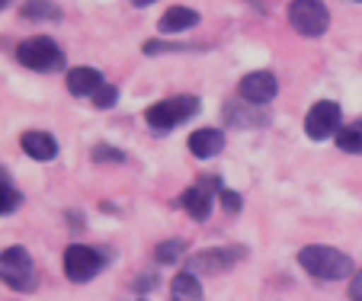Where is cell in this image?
I'll list each match as a JSON object with an SVG mask.
<instances>
[{
    "instance_id": "cell-24",
    "label": "cell",
    "mask_w": 362,
    "mask_h": 301,
    "mask_svg": "<svg viewBox=\"0 0 362 301\" xmlns=\"http://www.w3.org/2000/svg\"><path fill=\"white\" fill-rule=\"evenodd\" d=\"M132 4H135V7H151L154 0H132Z\"/></svg>"
},
{
    "instance_id": "cell-4",
    "label": "cell",
    "mask_w": 362,
    "mask_h": 301,
    "mask_svg": "<svg viewBox=\"0 0 362 301\" xmlns=\"http://www.w3.org/2000/svg\"><path fill=\"white\" fill-rule=\"evenodd\" d=\"M0 276L13 292H33L39 273H35V263L29 256L26 247H7L4 256H0Z\"/></svg>"
},
{
    "instance_id": "cell-15",
    "label": "cell",
    "mask_w": 362,
    "mask_h": 301,
    "mask_svg": "<svg viewBox=\"0 0 362 301\" xmlns=\"http://www.w3.org/2000/svg\"><path fill=\"white\" fill-rule=\"evenodd\" d=\"M170 295H173V301H202V285H199V276L196 273H180V276H173V282H170Z\"/></svg>"
},
{
    "instance_id": "cell-23",
    "label": "cell",
    "mask_w": 362,
    "mask_h": 301,
    "mask_svg": "<svg viewBox=\"0 0 362 301\" xmlns=\"http://www.w3.org/2000/svg\"><path fill=\"white\" fill-rule=\"evenodd\" d=\"M349 298H353V301H362V273H356L353 282H349Z\"/></svg>"
},
{
    "instance_id": "cell-19",
    "label": "cell",
    "mask_w": 362,
    "mask_h": 301,
    "mask_svg": "<svg viewBox=\"0 0 362 301\" xmlns=\"http://www.w3.org/2000/svg\"><path fill=\"white\" fill-rule=\"evenodd\" d=\"M183 250H186L183 240H164V244L158 247V260L160 263H177L180 256H183Z\"/></svg>"
},
{
    "instance_id": "cell-5",
    "label": "cell",
    "mask_w": 362,
    "mask_h": 301,
    "mask_svg": "<svg viewBox=\"0 0 362 301\" xmlns=\"http://www.w3.org/2000/svg\"><path fill=\"white\" fill-rule=\"evenodd\" d=\"M110 263V254H103L100 247H83L71 244L64 250V276L71 282H90L100 276V269Z\"/></svg>"
},
{
    "instance_id": "cell-13",
    "label": "cell",
    "mask_w": 362,
    "mask_h": 301,
    "mask_svg": "<svg viewBox=\"0 0 362 301\" xmlns=\"http://www.w3.org/2000/svg\"><path fill=\"white\" fill-rule=\"evenodd\" d=\"M100 87H103V74L96 68L81 64V68H71L68 71V90L74 96H90V100H93Z\"/></svg>"
},
{
    "instance_id": "cell-3",
    "label": "cell",
    "mask_w": 362,
    "mask_h": 301,
    "mask_svg": "<svg viewBox=\"0 0 362 301\" xmlns=\"http://www.w3.org/2000/svg\"><path fill=\"white\" fill-rule=\"evenodd\" d=\"M16 61L29 71H62L64 68V52L58 48L55 39L48 35H35L16 45Z\"/></svg>"
},
{
    "instance_id": "cell-6",
    "label": "cell",
    "mask_w": 362,
    "mask_h": 301,
    "mask_svg": "<svg viewBox=\"0 0 362 301\" xmlns=\"http://www.w3.org/2000/svg\"><path fill=\"white\" fill-rule=\"evenodd\" d=\"M288 23H292L295 33L315 39V35L327 33L330 10L324 0H292V4H288Z\"/></svg>"
},
{
    "instance_id": "cell-11",
    "label": "cell",
    "mask_w": 362,
    "mask_h": 301,
    "mask_svg": "<svg viewBox=\"0 0 362 301\" xmlns=\"http://www.w3.org/2000/svg\"><path fill=\"white\" fill-rule=\"evenodd\" d=\"M20 148L26 150V158L39 160V164L58 158V141L48 135V131H26V135L20 138Z\"/></svg>"
},
{
    "instance_id": "cell-8",
    "label": "cell",
    "mask_w": 362,
    "mask_h": 301,
    "mask_svg": "<svg viewBox=\"0 0 362 301\" xmlns=\"http://www.w3.org/2000/svg\"><path fill=\"white\" fill-rule=\"evenodd\" d=\"M221 196V179L218 177H202L196 186H189V189L183 192V208L189 218L196 221H205L209 215H212V202Z\"/></svg>"
},
{
    "instance_id": "cell-12",
    "label": "cell",
    "mask_w": 362,
    "mask_h": 301,
    "mask_svg": "<svg viewBox=\"0 0 362 301\" xmlns=\"http://www.w3.org/2000/svg\"><path fill=\"white\" fill-rule=\"evenodd\" d=\"M221 148H225V135L218 129H199L189 135V150H192V158H199V160L218 158Z\"/></svg>"
},
{
    "instance_id": "cell-25",
    "label": "cell",
    "mask_w": 362,
    "mask_h": 301,
    "mask_svg": "<svg viewBox=\"0 0 362 301\" xmlns=\"http://www.w3.org/2000/svg\"><path fill=\"white\" fill-rule=\"evenodd\" d=\"M0 4H4V7H7V4H10V0H0Z\"/></svg>"
},
{
    "instance_id": "cell-16",
    "label": "cell",
    "mask_w": 362,
    "mask_h": 301,
    "mask_svg": "<svg viewBox=\"0 0 362 301\" xmlns=\"http://www.w3.org/2000/svg\"><path fill=\"white\" fill-rule=\"evenodd\" d=\"M337 148L343 154H362V119L359 122H349L337 131Z\"/></svg>"
},
{
    "instance_id": "cell-7",
    "label": "cell",
    "mask_w": 362,
    "mask_h": 301,
    "mask_svg": "<svg viewBox=\"0 0 362 301\" xmlns=\"http://www.w3.org/2000/svg\"><path fill=\"white\" fill-rule=\"evenodd\" d=\"M244 256H247L244 247H221V250L209 247V250H202V254L192 256L189 273H196V276H218V273L234 269L240 260H244Z\"/></svg>"
},
{
    "instance_id": "cell-26",
    "label": "cell",
    "mask_w": 362,
    "mask_h": 301,
    "mask_svg": "<svg viewBox=\"0 0 362 301\" xmlns=\"http://www.w3.org/2000/svg\"><path fill=\"white\" fill-rule=\"evenodd\" d=\"M356 4H362V0H356Z\"/></svg>"
},
{
    "instance_id": "cell-1",
    "label": "cell",
    "mask_w": 362,
    "mask_h": 301,
    "mask_svg": "<svg viewBox=\"0 0 362 301\" xmlns=\"http://www.w3.org/2000/svg\"><path fill=\"white\" fill-rule=\"evenodd\" d=\"M298 263L305 273L317 276L324 282H343L346 276H353V260L346 254H340L337 247H324V244H311L298 254Z\"/></svg>"
},
{
    "instance_id": "cell-21",
    "label": "cell",
    "mask_w": 362,
    "mask_h": 301,
    "mask_svg": "<svg viewBox=\"0 0 362 301\" xmlns=\"http://www.w3.org/2000/svg\"><path fill=\"white\" fill-rule=\"evenodd\" d=\"M218 202H221V206H225V212H228V215H238V212H240V196H238V192H231V189H221Z\"/></svg>"
},
{
    "instance_id": "cell-20",
    "label": "cell",
    "mask_w": 362,
    "mask_h": 301,
    "mask_svg": "<svg viewBox=\"0 0 362 301\" xmlns=\"http://www.w3.org/2000/svg\"><path fill=\"white\" fill-rule=\"evenodd\" d=\"M93 103L100 106V110H112V106L119 103V90L112 87V83H103L100 90H96V96H93Z\"/></svg>"
},
{
    "instance_id": "cell-9",
    "label": "cell",
    "mask_w": 362,
    "mask_h": 301,
    "mask_svg": "<svg viewBox=\"0 0 362 301\" xmlns=\"http://www.w3.org/2000/svg\"><path fill=\"white\" fill-rule=\"evenodd\" d=\"M340 131V106L330 103V100H321L308 110L305 116V135L311 141H324V138L337 135Z\"/></svg>"
},
{
    "instance_id": "cell-22",
    "label": "cell",
    "mask_w": 362,
    "mask_h": 301,
    "mask_svg": "<svg viewBox=\"0 0 362 301\" xmlns=\"http://www.w3.org/2000/svg\"><path fill=\"white\" fill-rule=\"evenodd\" d=\"M93 160H122V150L110 148V144H96V148H93Z\"/></svg>"
},
{
    "instance_id": "cell-2",
    "label": "cell",
    "mask_w": 362,
    "mask_h": 301,
    "mask_svg": "<svg viewBox=\"0 0 362 301\" xmlns=\"http://www.w3.org/2000/svg\"><path fill=\"white\" fill-rule=\"evenodd\" d=\"M196 112H199V96L180 93V96H167L160 103L148 106V110H144V122L154 131H167V129H177L186 119H192Z\"/></svg>"
},
{
    "instance_id": "cell-14",
    "label": "cell",
    "mask_w": 362,
    "mask_h": 301,
    "mask_svg": "<svg viewBox=\"0 0 362 301\" xmlns=\"http://www.w3.org/2000/svg\"><path fill=\"white\" fill-rule=\"evenodd\" d=\"M196 23H199L196 10H189V7H170L158 20V29H160V33H186V29H192Z\"/></svg>"
},
{
    "instance_id": "cell-17",
    "label": "cell",
    "mask_w": 362,
    "mask_h": 301,
    "mask_svg": "<svg viewBox=\"0 0 362 301\" xmlns=\"http://www.w3.org/2000/svg\"><path fill=\"white\" fill-rule=\"evenodd\" d=\"M62 7L55 0H26L23 4V20H58Z\"/></svg>"
},
{
    "instance_id": "cell-18",
    "label": "cell",
    "mask_w": 362,
    "mask_h": 301,
    "mask_svg": "<svg viewBox=\"0 0 362 301\" xmlns=\"http://www.w3.org/2000/svg\"><path fill=\"white\" fill-rule=\"evenodd\" d=\"M4 177H0V183H4V215H13L16 208H20V202H23V196H20V189H16L13 183H10V170H0Z\"/></svg>"
},
{
    "instance_id": "cell-10",
    "label": "cell",
    "mask_w": 362,
    "mask_h": 301,
    "mask_svg": "<svg viewBox=\"0 0 362 301\" xmlns=\"http://www.w3.org/2000/svg\"><path fill=\"white\" fill-rule=\"evenodd\" d=\"M276 90H279V83H276V77L269 74V71H253V74H247L244 81H240L238 93L244 103L263 106V103H273Z\"/></svg>"
}]
</instances>
